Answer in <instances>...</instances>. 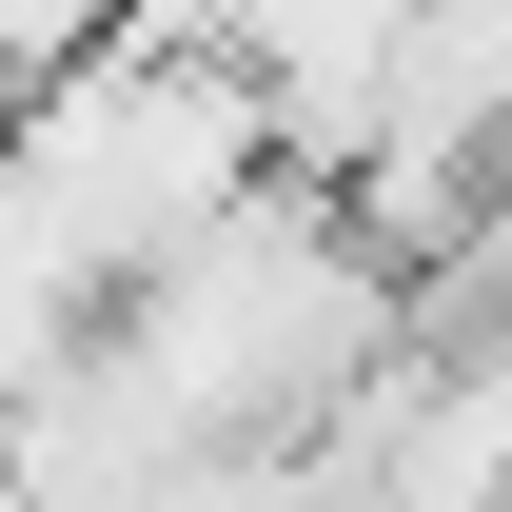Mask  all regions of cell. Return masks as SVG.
I'll use <instances>...</instances> for the list:
<instances>
[{
	"mask_svg": "<svg viewBox=\"0 0 512 512\" xmlns=\"http://www.w3.org/2000/svg\"><path fill=\"white\" fill-rule=\"evenodd\" d=\"M99 40H138V0H0V99H40V79H79Z\"/></svg>",
	"mask_w": 512,
	"mask_h": 512,
	"instance_id": "6da1fadb",
	"label": "cell"
}]
</instances>
